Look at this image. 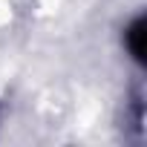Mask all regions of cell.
<instances>
[{
	"mask_svg": "<svg viewBox=\"0 0 147 147\" xmlns=\"http://www.w3.org/2000/svg\"><path fill=\"white\" fill-rule=\"evenodd\" d=\"M147 26H144V20L138 18V20H133V26L127 29V49H130V55L138 61V63H144V52H147V32H144Z\"/></svg>",
	"mask_w": 147,
	"mask_h": 147,
	"instance_id": "1",
	"label": "cell"
}]
</instances>
